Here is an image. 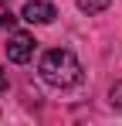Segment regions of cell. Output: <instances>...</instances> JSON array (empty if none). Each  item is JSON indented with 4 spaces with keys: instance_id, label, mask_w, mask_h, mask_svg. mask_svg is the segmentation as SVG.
<instances>
[{
    "instance_id": "6da1fadb",
    "label": "cell",
    "mask_w": 122,
    "mask_h": 126,
    "mask_svg": "<svg viewBox=\"0 0 122 126\" xmlns=\"http://www.w3.org/2000/svg\"><path fill=\"white\" fill-rule=\"evenodd\" d=\"M41 79L54 89H71L81 82V62L68 48H51L41 58Z\"/></svg>"
},
{
    "instance_id": "7a4b0ae2",
    "label": "cell",
    "mask_w": 122,
    "mask_h": 126,
    "mask_svg": "<svg viewBox=\"0 0 122 126\" xmlns=\"http://www.w3.org/2000/svg\"><path fill=\"white\" fill-rule=\"evenodd\" d=\"M20 17L27 24H51L58 17V10H54V3H48V0H27L24 10H20Z\"/></svg>"
},
{
    "instance_id": "3957f363",
    "label": "cell",
    "mask_w": 122,
    "mask_h": 126,
    "mask_svg": "<svg viewBox=\"0 0 122 126\" xmlns=\"http://www.w3.org/2000/svg\"><path fill=\"white\" fill-rule=\"evenodd\" d=\"M31 55H34V38H31V34H14V38L7 41V58H10V62L24 65Z\"/></svg>"
},
{
    "instance_id": "277c9868",
    "label": "cell",
    "mask_w": 122,
    "mask_h": 126,
    "mask_svg": "<svg viewBox=\"0 0 122 126\" xmlns=\"http://www.w3.org/2000/svg\"><path fill=\"white\" fill-rule=\"evenodd\" d=\"M112 0H78V10L81 14H102Z\"/></svg>"
},
{
    "instance_id": "5b68a950",
    "label": "cell",
    "mask_w": 122,
    "mask_h": 126,
    "mask_svg": "<svg viewBox=\"0 0 122 126\" xmlns=\"http://www.w3.org/2000/svg\"><path fill=\"white\" fill-rule=\"evenodd\" d=\"M109 102H112V106H119V109H122V82H115L112 89H109Z\"/></svg>"
},
{
    "instance_id": "8992f818",
    "label": "cell",
    "mask_w": 122,
    "mask_h": 126,
    "mask_svg": "<svg viewBox=\"0 0 122 126\" xmlns=\"http://www.w3.org/2000/svg\"><path fill=\"white\" fill-rule=\"evenodd\" d=\"M14 24V14H0V27H10Z\"/></svg>"
},
{
    "instance_id": "52a82bcc",
    "label": "cell",
    "mask_w": 122,
    "mask_h": 126,
    "mask_svg": "<svg viewBox=\"0 0 122 126\" xmlns=\"http://www.w3.org/2000/svg\"><path fill=\"white\" fill-rule=\"evenodd\" d=\"M0 89H7V72L0 68Z\"/></svg>"
}]
</instances>
